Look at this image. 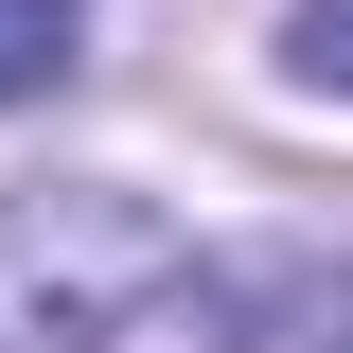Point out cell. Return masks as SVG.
<instances>
[{
    "instance_id": "2",
    "label": "cell",
    "mask_w": 353,
    "mask_h": 353,
    "mask_svg": "<svg viewBox=\"0 0 353 353\" xmlns=\"http://www.w3.org/2000/svg\"><path fill=\"white\" fill-rule=\"evenodd\" d=\"M88 71V0H0V106H53Z\"/></svg>"
},
{
    "instance_id": "1",
    "label": "cell",
    "mask_w": 353,
    "mask_h": 353,
    "mask_svg": "<svg viewBox=\"0 0 353 353\" xmlns=\"http://www.w3.org/2000/svg\"><path fill=\"white\" fill-rule=\"evenodd\" d=\"M176 283H194V248H176V212L124 194V176L0 194V353H124Z\"/></svg>"
},
{
    "instance_id": "3",
    "label": "cell",
    "mask_w": 353,
    "mask_h": 353,
    "mask_svg": "<svg viewBox=\"0 0 353 353\" xmlns=\"http://www.w3.org/2000/svg\"><path fill=\"white\" fill-rule=\"evenodd\" d=\"M283 71H301V88H353V0H283Z\"/></svg>"
}]
</instances>
